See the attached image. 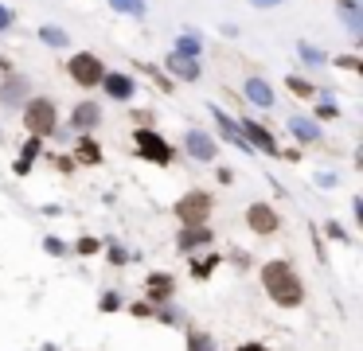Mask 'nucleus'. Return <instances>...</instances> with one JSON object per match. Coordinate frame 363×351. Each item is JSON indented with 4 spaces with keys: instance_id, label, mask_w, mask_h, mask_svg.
I'll return each instance as SVG.
<instances>
[{
    "instance_id": "38",
    "label": "nucleus",
    "mask_w": 363,
    "mask_h": 351,
    "mask_svg": "<svg viewBox=\"0 0 363 351\" xmlns=\"http://www.w3.org/2000/svg\"><path fill=\"white\" fill-rule=\"evenodd\" d=\"M55 168H59V172H75V160H70V156H59V160H55Z\"/></svg>"
},
{
    "instance_id": "26",
    "label": "nucleus",
    "mask_w": 363,
    "mask_h": 351,
    "mask_svg": "<svg viewBox=\"0 0 363 351\" xmlns=\"http://www.w3.org/2000/svg\"><path fill=\"white\" fill-rule=\"evenodd\" d=\"M98 309H101V312H118V309H121V297H118V292H106V297L98 301Z\"/></svg>"
},
{
    "instance_id": "32",
    "label": "nucleus",
    "mask_w": 363,
    "mask_h": 351,
    "mask_svg": "<svg viewBox=\"0 0 363 351\" xmlns=\"http://www.w3.org/2000/svg\"><path fill=\"white\" fill-rule=\"evenodd\" d=\"M316 113H321V117H336V113H340V109H336V106H332V98H324V101H321V106H316Z\"/></svg>"
},
{
    "instance_id": "21",
    "label": "nucleus",
    "mask_w": 363,
    "mask_h": 351,
    "mask_svg": "<svg viewBox=\"0 0 363 351\" xmlns=\"http://www.w3.org/2000/svg\"><path fill=\"white\" fill-rule=\"evenodd\" d=\"M39 39L43 43H51V47H63V43H67V32H63V27H39Z\"/></svg>"
},
{
    "instance_id": "31",
    "label": "nucleus",
    "mask_w": 363,
    "mask_h": 351,
    "mask_svg": "<svg viewBox=\"0 0 363 351\" xmlns=\"http://www.w3.org/2000/svg\"><path fill=\"white\" fill-rule=\"evenodd\" d=\"M110 261H113V266H125L129 258H125V250H121V246H113V242H110Z\"/></svg>"
},
{
    "instance_id": "18",
    "label": "nucleus",
    "mask_w": 363,
    "mask_h": 351,
    "mask_svg": "<svg viewBox=\"0 0 363 351\" xmlns=\"http://www.w3.org/2000/svg\"><path fill=\"white\" fill-rule=\"evenodd\" d=\"M219 254H207V258H195L192 261V277H195V281H203V277H211L215 273V269H219Z\"/></svg>"
},
{
    "instance_id": "15",
    "label": "nucleus",
    "mask_w": 363,
    "mask_h": 351,
    "mask_svg": "<svg viewBox=\"0 0 363 351\" xmlns=\"http://www.w3.org/2000/svg\"><path fill=\"white\" fill-rule=\"evenodd\" d=\"M246 98H250L258 109L273 106V90H270V82H262V78H246Z\"/></svg>"
},
{
    "instance_id": "40",
    "label": "nucleus",
    "mask_w": 363,
    "mask_h": 351,
    "mask_svg": "<svg viewBox=\"0 0 363 351\" xmlns=\"http://www.w3.org/2000/svg\"><path fill=\"white\" fill-rule=\"evenodd\" d=\"M254 4H258V8H270V4H281V0H254Z\"/></svg>"
},
{
    "instance_id": "19",
    "label": "nucleus",
    "mask_w": 363,
    "mask_h": 351,
    "mask_svg": "<svg viewBox=\"0 0 363 351\" xmlns=\"http://www.w3.org/2000/svg\"><path fill=\"white\" fill-rule=\"evenodd\" d=\"M35 152H39V137H32V141L24 144V152H20V160H16V172H20V176H24V172H32Z\"/></svg>"
},
{
    "instance_id": "33",
    "label": "nucleus",
    "mask_w": 363,
    "mask_h": 351,
    "mask_svg": "<svg viewBox=\"0 0 363 351\" xmlns=\"http://www.w3.org/2000/svg\"><path fill=\"white\" fill-rule=\"evenodd\" d=\"M43 250H47V254H63L67 246H63L59 238H43Z\"/></svg>"
},
{
    "instance_id": "25",
    "label": "nucleus",
    "mask_w": 363,
    "mask_h": 351,
    "mask_svg": "<svg viewBox=\"0 0 363 351\" xmlns=\"http://www.w3.org/2000/svg\"><path fill=\"white\" fill-rule=\"evenodd\" d=\"M340 12H344V24L352 27V32H359V8H355L352 0H344V8H340Z\"/></svg>"
},
{
    "instance_id": "2",
    "label": "nucleus",
    "mask_w": 363,
    "mask_h": 351,
    "mask_svg": "<svg viewBox=\"0 0 363 351\" xmlns=\"http://www.w3.org/2000/svg\"><path fill=\"white\" fill-rule=\"evenodd\" d=\"M55 101H47V98H32L24 106V129L27 133H35V137H47V133H55Z\"/></svg>"
},
{
    "instance_id": "13",
    "label": "nucleus",
    "mask_w": 363,
    "mask_h": 351,
    "mask_svg": "<svg viewBox=\"0 0 363 351\" xmlns=\"http://www.w3.org/2000/svg\"><path fill=\"white\" fill-rule=\"evenodd\" d=\"M184 144H187V152H192L195 160H215V141L207 133H195L192 129V133L184 137Z\"/></svg>"
},
{
    "instance_id": "8",
    "label": "nucleus",
    "mask_w": 363,
    "mask_h": 351,
    "mask_svg": "<svg viewBox=\"0 0 363 351\" xmlns=\"http://www.w3.org/2000/svg\"><path fill=\"white\" fill-rule=\"evenodd\" d=\"M144 292H149V301H172V292H176V277L172 273H149L144 277Z\"/></svg>"
},
{
    "instance_id": "39",
    "label": "nucleus",
    "mask_w": 363,
    "mask_h": 351,
    "mask_svg": "<svg viewBox=\"0 0 363 351\" xmlns=\"http://www.w3.org/2000/svg\"><path fill=\"white\" fill-rule=\"evenodd\" d=\"M238 351H270L266 343H238Z\"/></svg>"
},
{
    "instance_id": "4",
    "label": "nucleus",
    "mask_w": 363,
    "mask_h": 351,
    "mask_svg": "<svg viewBox=\"0 0 363 351\" xmlns=\"http://www.w3.org/2000/svg\"><path fill=\"white\" fill-rule=\"evenodd\" d=\"M133 144H137V152H141L144 160H152V164H172V144L164 141L161 133H152V129H137Z\"/></svg>"
},
{
    "instance_id": "30",
    "label": "nucleus",
    "mask_w": 363,
    "mask_h": 351,
    "mask_svg": "<svg viewBox=\"0 0 363 351\" xmlns=\"http://www.w3.org/2000/svg\"><path fill=\"white\" fill-rule=\"evenodd\" d=\"M129 312H133V316H152V312H156V309H152L149 301H137V304H133V309H129Z\"/></svg>"
},
{
    "instance_id": "3",
    "label": "nucleus",
    "mask_w": 363,
    "mask_h": 351,
    "mask_svg": "<svg viewBox=\"0 0 363 351\" xmlns=\"http://www.w3.org/2000/svg\"><path fill=\"white\" fill-rule=\"evenodd\" d=\"M176 218L184 226H207V218H211V195L187 192L184 199H176Z\"/></svg>"
},
{
    "instance_id": "16",
    "label": "nucleus",
    "mask_w": 363,
    "mask_h": 351,
    "mask_svg": "<svg viewBox=\"0 0 363 351\" xmlns=\"http://www.w3.org/2000/svg\"><path fill=\"white\" fill-rule=\"evenodd\" d=\"M98 106L94 101H82V106H75V113H70V121H75V129H94L98 125Z\"/></svg>"
},
{
    "instance_id": "34",
    "label": "nucleus",
    "mask_w": 363,
    "mask_h": 351,
    "mask_svg": "<svg viewBox=\"0 0 363 351\" xmlns=\"http://www.w3.org/2000/svg\"><path fill=\"white\" fill-rule=\"evenodd\" d=\"M336 63H340L344 70H359V58H355V55H340Z\"/></svg>"
},
{
    "instance_id": "23",
    "label": "nucleus",
    "mask_w": 363,
    "mask_h": 351,
    "mask_svg": "<svg viewBox=\"0 0 363 351\" xmlns=\"http://www.w3.org/2000/svg\"><path fill=\"white\" fill-rule=\"evenodd\" d=\"M176 55L195 58V55H199V39H195V35H180V39H176Z\"/></svg>"
},
{
    "instance_id": "11",
    "label": "nucleus",
    "mask_w": 363,
    "mask_h": 351,
    "mask_svg": "<svg viewBox=\"0 0 363 351\" xmlns=\"http://www.w3.org/2000/svg\"><path fill=\"white\" fill-rule=\"evenodd\" d=\"M211 242V230L207 226H184V230L176 234V250H195V246H207Z\"/></svg>"
},
{
    "instance_id": "28",
    "label": "nucleus",
    "mask_w": 363,
    "mask_h": 351,
    "mask_svg": "<svg viewBox=\"0 0 363 351\" xmlns=\"http://www.w3.org/2000/svg\"><path fill=\"white\" fill-rule=\"evenodd\" d=\"M144 75H152V82L161 86V90H172V82H168V78H164V75H161V70H156V67H149V63H144Z\"/></svg>"
},
{
    "instance_id": "22",
    "label": "nucleus",
    "mask_w": 363,
    "mask_h": 351,
    "mask_svg": "<svg viewBox=\"0 0 363 351\" xmlns=\"http://www.w3.org/2000/svg\"><path fill=\"white\" fill-rule=\"evenodd\" d=\"M78 156H82L86 164H98V160H101V152H98V144H94L90 137H82V141H78Z\"/></svg>"
},
{
    "instance_id": "29",
    "label": "nucleus",
    "mask_w": 363,
    "mask_h": 351,
    "mask_svg": "<svg viewBox=\"0 0 363 351\" xmlns=\"http://www.w3.org/2000/svg\"><path fill=\"white\" fill-rule=\"evenodd\" d=\"M78 254H98V238H78Z\"/></svg>"
},
{
    "instance_id": "20",
    "label": "nucleus",
    "mask_w": 363,
    "mask_h": 351,
    "mask_svg": "<svg viewBox=\"0 0 363 351\" xmlns=\"http://www.w3.org/2000/svg\"><path fill=\"white\" fill-rule=\"evenodd\" d=\"M187 351H215V340L207 332H199V328H192L187 332Z\"/></svg>"
},
{
    "instance_id": "37",
    "label": "nucleus",
    "mask_w": 363,
    "mask_h": 351,
    "mask_svg": "<svg viewBox=\"0 0 363 351\" xmlns=\"http://www.w3.org/2000/svg\"><path fill=\"white\" fill-rule=\"evenodd\" d=\"M301 55H304V58H309V63H321V58H324V55H321V51H313V47H304V43H301Z\"/></svg>"
},
{
    "instance_id": "5",
    "label": "nucleus",
    "mask_w": 363,
    "mask_h": 351,
    "mask_svg": "<svg viewBox=\"0 0 363 351\" xmlns=\"http://www.w3.org/2000/svg\"><path fill=\"white\" fill-rule=\"evenodd\" d=\"M67 70H70V78H75L78 86H98L101 75H106V67H101L98 55H75Z\"/></svg>"
},
{
    "instance_id": "36",
    "label": "nucleus",
    "mask_w": 363,
    "mask_h": 351,
    "mask_svg": "<svg viewBox=\"0 0 363 351\" xmlns=\"http://www.w3.org/2000/svg\"><path fill=\"white\" fill-rule=\"evenodd\" d=\"M12 20H16V16H12V12L4 8V4H0V32H4V27H12Z\"/></svg>"
},
{
    "instance_id": "14",
    "label": "nucleus",
    "mask_w": 363,
    "mask_h": 351,
    "mask_svg": "<svg viewBox=\"0 0 363 351\" xmlns=\"http://www.w3.org/2000/svg\"><path fill=\"white\" fill-rule=\"evenodd\" d=\"M289 133H293L301 144H313L316 137H321V129H316L313 117H301V113H297V117H289Z\"/></svg>"
},
{
    "instance_id": "1",
    "label": "nucleus",
    "mask_w": 363,
    "mask_h": 351,
    "mask_svg": "<svg viewBox=\"0 0 363 351\" xmlns=\"http://www.w3.org/2000/svg\"><path fill=\"white\" fill-rule=\"evenodd\" d=\"M262 285H266V292H270V301L281 304V309H297V304L304 301V285H301L297 269L289 266L285 258L266 261L262 266Z\"/></svg>"
},
{
    "instance_id": "7",
    "label": "nucleus",
    "mask_w": 363,
    "mask_h": 351,
    "mask_svg": "<svg viewBox=\"0 0 363 351\" xmlns=\"http://www.w3.org/2000/svg\"><path fill=\"white\" fill-rule=\"evenodd\" d=\"M238 129H242V141L250 144V149H262V152H278V144H273V137H270V129L266 125H258V121H250V117H242L238 121Z\"/></svg>"
},
{
    "instance_id": "12",
    "label": "nucleus",
    "mask_w": 363,
    "mask_h": 351,
    "mask_svg": "<svg viewBox=\"0 0 363 351\" xmlns=\"http://www.w3.org/2000/svg\"><path fill=\"white\" fill-rule=\"evenodd\" d=\"M101 86H106V94L110 98H118V101H129L133 98V78H125V75H101Z\"/></svg>"
},
{
    "instance_id": "6",
    "label": "nucleus",
    "mask_w": 363,
    "mask_h": 351,
    "mask_svg": "<svg viewBox=\"0 0 363 351\" xmlns=\"http://www.w3.org/2000/svg\"><path fill=\"white\" fill-rule=\"evenodd\" d=\"M246 226H250L254 234H273L281 226L278 211L270 207V203H250V211H246Z\"/></svg>"
},
{
    "instance_id": "24",
    "label": "nucleus",
    "mask_w": 363,
    "mask_h": 351,
    "mask_svg": "<svg viewBox=\"0 0 363 351\" xmlns=\"http://www.w3.org/2000/svg\"><path fill=\"white\" fill-rule=\"evenodd\" d=\"M110 4L125 16H144V0H110Z\"/></svg>"
},
{
    "instance_id": "35",
    "label": "nucleus",
    "mask_w": 363,
    "mask_h": 351,
    "mask_svg": "<svg viewBox=\"0 0 363 351\" xmlns=\"http://www.w3.org/2000/svg\"><path fill=\"white\" fill-rule=\"evenodd\" d=\"M328 238H336V242H347L344 226H340V223H328Z\"/></svg>"
},
{
    "instance_id": "27",
    "label": "nucleus",
    "mask_w": 363,
    "mask_h": 351,
    "mask_svg": "<svg viewBox=\"0 0 363 351\" xmlns=\"http://www.w3.org/2000/svg\"><path fill=\"white\" fill-rule=\"evenodd\" d=\"M289 90H293V94H301V98H309V94H313V86L304 82V78H297V75H289Z\"/></svg>"
},
{
    "instance_id": "10",
    "label": "nucleus",
    "mask_w": 363,
    "mask_h": 351,
    "mask_svg": "<svg viewBox=\"0 0 363 351\" xmlns=\"http://www.w3.org/2000/svg\"><path fill=\"white\" fill-rule=\"evenodd\" d=\"M211 117H215V125H219V133L227 137L230 144H238V149H250V144L242 141V129H238V121H235V117H227L219 106H211Z\"/></svg>"
},
{
    "instance_id": "17",
    "label": "nucleus",
    "mask_w": 363,
    "mask_h": 351,
    "mask_svg": "<svg viewBox=\"0 0 363 351\" xmlns=\"http://www.w3.org/2000/svg\"><path fill=\"white\" fill-rule=\"evenodd\" d=\"M24 94H27V82H24L20 75H12L8 82L0 86V101H4V106H16V101L24 98Z\"/></svg>"
},
{
    "instance_id": "9",
    "label": "nucleus",
    "mask_w": 363,
    "mask_h": 351,
    "mask_svg": "<svg viewBox=\"0 0 363 351\" xmlns=\"http://www.w3.org/2000/svg\"><path fill=\"white\" fill-rule=\"evenodd\" d=\"M164 67H168V75L184 78V82H195V78H199V63H195V58H187V55H176V51L168 55V63H164Z\"/></svg>"
}]
</instances>
